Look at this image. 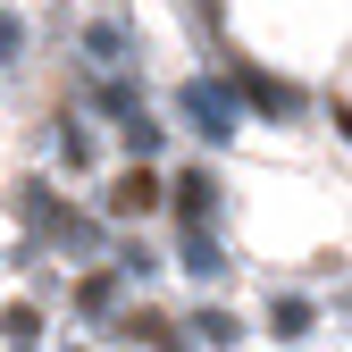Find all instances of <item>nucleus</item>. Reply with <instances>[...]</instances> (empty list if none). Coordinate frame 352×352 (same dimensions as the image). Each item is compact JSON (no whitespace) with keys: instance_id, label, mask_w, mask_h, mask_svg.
Wrapping results in <instances>:
<instances>
[{"instance_id":"6e6552de","label":"nucleus","mask_w":352,"mask_h":352,"mask_svg":"<svg viewBox=\"0 0 352 352\" xmlns=\"http://www.w3.org/2000/svg\"><path fill=\"white\" fill-rule=\"evenodd\" d=\"M227 269V252L210 243V227H185V277H218Z\"/></svg>"},{"instance_id":"ddd939ff","label":"nucleus","mask_w":352,"mask_h":352,"mask_svg":"<svg viewBox=\"0 0 352 352\" xmlns=\"http://www.w3.org/2000/svg\"><path fill=\"white\" fill-rule=\"evenodd\" d=\"M0 336H9V344H17V352H25V344H34V336H42V319H34V311H9V319H0Z\"/></svg>"},{"instance_id":"1a4fd4ad","label":"nucleus","mask_w":352,"mask_h":352,"mask_svg":"<svg viewBox=\"0 0 352 352\" xmlns=\"http://www.w3.org/2000/svg\"><path fill=\"white\" fill-rule=\"evenodd\" d=\"M193 327H201V344H210V352H235V344H243V319H235V311H201Z\"/></svg>"},{"instance_id":"dca6fc26","label":"nucleus","mask_w":352,"mask_h":352,"mask_svg":"<svg viewBox=\"0 0 352 352\" xmlns=\"http://www.w3.org/2000/svg\"><path fill=\"white\" fill-rule=\"evenodd\" d=\"M193 9H201V17H218V0H193Z\"/></svg>"},{"instance_id":"423d86ee","label":"nucleus","mask_w":352,"mask_h":352,"mask_svg":"<svg viewBox=\"0 0 352 352\" xmlns=\"http://www.w3.org/2000/svg\"><path fill=\"white\" fill-rule=\"evenodd\" d=\"M118 135H126V151H135V168H143V160H160V143H168V126H151V118L135 109V118H118Z\"/></svg>"},{"instance_id":"9b49d317","label":"nucleus","mask_w":352,"mask_h":352,"mask_svg":"<svg viewBox=\"0 0 352 352\" xmlns=\"http://www.w3.org/2000/svg\"><path fill=\"white\" fill-rule=\"evenodd\" d=\"M59 160L67 168H93V135H84V126H59Z\"/></svg>"},{"instance_id":"20e7f679","label":"nucleus","mask_w":352,"mask_h":352,"mask_svg":"<svg viewBox=\"0 0 352 352\" xmlns=\"http://www.w3.org/2000/svg\"><path fill=\"white\" fill-rule=\"evenodd\" d=\"M109 210H118V218H143V210H160V176H151V168H126L118 185H109Z\"/></svg>"},{"instance_id":"9d476101","label":"nucleus","mask_w":352,"mask_h":352,"mask_svg":"<svg viewBox=\"0 0 352 352\" xmlns=\"http://www.w3.org/2000/svg\"><path fill=\"white\" fill-rule=\"evenodd\" d=\"M93 101L109 109V118H135L143 101H135V84H126V76H93Z\"/></svg>"},{"instance_id":"f03ea898","label":"nucleus","mask_w":352,"mask_h":352,"mask_svg":"<svg viewBox=\"0 0 352 352\" xmlns=\"http://www.w3.org/2000/svg\"><path fill=\"white\" fill-rule=\"evenodd\" d=\"M76 42H84V59H93V76H118L126 59H135V34H126L118 17H93V25H84Z\"/></svg>"},{"instance_id":"f8f14e48","label":"nucleus","mask_w":352,"mask_h":352,"mask_svg":"<svg viewBox=\"0 0 352 352\" xmlns=\"http://www.w3.org/2000/svg\"><path fill=\"white\" fill-rule=\"evenodd\" d=\"M277 336H311V302L285 294V302H277Z\"/></svg>"},{"instance_id":"0eeeda50","label":"nucleus","mask_w":352,"mask_h":352,"mask_svg":"<svg viewBox=\"0 0 352 352\" xmlns=\"http://www.w3.org/2000/svg\"><path fill=\"white\" fill-rule=\"evenodd\" d=\"M76 311H84V319H109V311H118V269L84 277V285H76Z\"/></svg>"},{"instance_id":"f257e3e1","label":"nucleus","mask_w":352,"mask_h":352,"mask_svg":"<svg viewBox=\"0 0 352 352\" xmlns=\"http://www.w3.org/2000/svg\"><path fill=\"white\" fill-rule=\"evenodd\" d=\"M176 109H185V126L201 143H235V93H227V84H210V76L176 84Z\"/></svg>"},{"instance_id":"7ed1b4c3","label":"nucleus","mask_w":352,"mask_h":352,"mask_svg":"<svg viewBox=\"0 0 352 352\" xmlns=\"http://www.w3.org/2000/svg\"><path fill=\"white\" fill-rule=\"evenodd\" d=\"M168 201H176V218L185 227H210V210H218V176H201V168H185L176 185H160Z\"/></svg>"},{"instance_id":"2eb2a0df","label":"nucleus","mask_w":352,"mask_h":352,"mask_svg":"<svg viewBox=\"0 0 352 352\" xmlns=\"http://www.w3.org/2000/svg\"><path fill=\"white\" fill-rule=\"evenodd\" d=\"M151 269H160V260H151L143 243H126V252H118V277H151Z\"/></svg>"},{"instance_id":"39448f33","label":"nucleus","mask_w":352,"mask_h":352,"mask_svg":"<svg viewBox=\"0 0 352 352\" xmlns=\"http://www.w3.org/2000/svg\"><path fill=\"white\" fill-rule=\"evenodd\" d=\"M243 101H252V109H269V118H285L302 93H294V84H277V76H243Z\"/></svg>"},{"instance_id":"4468645a","label":"nucleus","mask_w":352,"mask_h":352,"mask_svg":"<svg viewBox=\"0 0 352 352\" xmlns=\"http://www.w3.org/2000/svg\"><path fill=\"white\" fill-rule=\"evenodd\" d=\"M17 51H25V25H17L9 9H0V67H17Z\"/></svg>"}]
</instances>
